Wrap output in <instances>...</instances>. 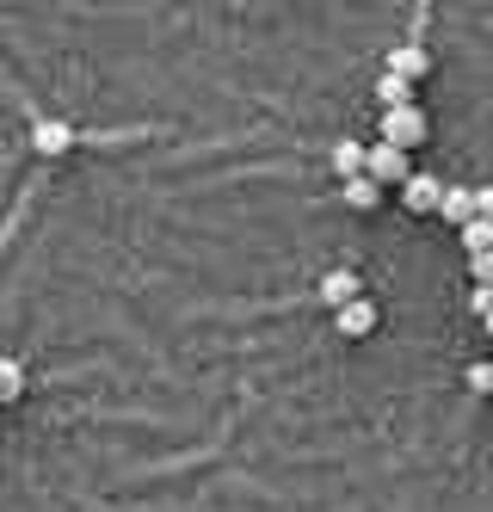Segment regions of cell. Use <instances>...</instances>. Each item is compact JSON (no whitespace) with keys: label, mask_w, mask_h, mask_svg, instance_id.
Segmentation results:
<instances>
[{"label":"cell","mask_w":493,"mask_h":512,"mask_svg":"<svg viewBox=\"0 0 493 512\" xmlns=\"http://www.w3.org/2000/svg\"><path fill=\"white\" fill-rule=\"evenodd\" d=\"M358 297H364V284H358V272H352V266H333V272L315 284V303H327L333 315L346 309V303H358Z\"/></svg>","instance_id":"4"},{"label":"cell","mask_w":493,"mask_h":512,"mask_svg":"<svg viewBox=\"0 0 493 512\" xmlns=\"http://www.w3.org/2000/svg\"><path fill=\"white\" fill-rule=\"evenodd\" d=\"M426 112H420V105H407V112H383V142H389V149H420V142H426Z\"/></svg>","instance_id":"2"},{"label":"cell","mask_w":493,"mask_h":512,"mask_svg":"<svg viewBox=\"0 0 493 512\" xmlns=\"http://www.w3.org/2000/svg\"><path fill=\"white\" fill-rule=\"evenodd\" d=\"M469 309H475L481 321L493 315V284H475V290H469Z\"/></svg>","instance_id":"15"},{"label":"cell","mask_w":493,"mask_h":512,"mask_svg":"<svg viewBox=\"0 0 493 512\" xmlns=\"http://www.w3.org/2000/svg\"><path fill=\"white\" fill-rule=\"evenodd\" d=\"M463 383H469V395H493V358L469 364V371H463Z\"/></svg>","instance_id":"13"},{"label":"cell","mask_w":493,"mask_h":512,"mask_svg":"<svg viewBox=\"0 0 493 512\" xmlns=\"http://www.w3.org/2000/svg\"><path fill=\"white\" fill-rule=\"evenodd\" d=\"M339 204H352V210H376V204H383V186H376L370 173H364V179H346V186H339Z\"/></svg>","instance_id":"10"},{"label":"cell","mask_w":493,"mask_h":512,"mask_svg":"<svg viewBox=\"0 0 493 512\" xmlns=\"http://www.w3.org/2000/svg\"><path fill=\"white\" fill-rule=\"evenodd\" d=\"M74 142H81V136H74L62 118H50V112H31V155L56 161V155H68V149H74Z\"/></svg>","instance_id":"1"},{"label":"cell","mask_w":493,"mask_h":512,"mask_svg":"<svg viewBox=\"0 0 493 512\" xmlns=\"http://www.w3.org/2000/svg\"><path fill=\"white\" fill-rule=\"evenodd\" d=\"M25 395V364L7 352V358H0V401H19Z\"/></svg>","instance_id":"12"},{"label":"cell","mask_w":493,"mask_h":512,"mask_svg":"<svg viewBox=\"0 0 493 512\" xmlns=\"http://www.w3.org/2000/svg\"><path fill=\"white\" fill-rule=\"evenodd\" d=\"M376 99H383V112H407V105H413V81H401V75H389V68H383Z\"/></svg>","instance_id":"11"},{"label":"cell","mask_w":493,"mask_h":512,"mask_svg":"<svg viewBox=\"0 0 493 512\" xmlns=\"http://www.w3.org/2000/svg\"><path fill=\"white\" fill-rule=\"evenodd\" d=\"M327 161H333V173H339V186H346V179H364V161H370V149L346 136V142H333V155H327Z\"/></svg>","instance_id":"9"},{"label":"cell","mask_w":493,"mask_h":512,"mask_svg":"<svg viewBox=\"0 0 493 512\" xmlns=\"http://www.w3.org/2000/svg\"><path fill=\"white\" fill-rule=\"evenodd\" d=\"M401 204H407V210H420V216L438 210V204H444V179H438V173H413L407 186H401Z\"/></svg>","instance_id":"5"},{"label":"cell","mask_w":493,"mask_h":512,"mask_svg":"<svg viewBox=\"0 0 493 512\" xmlns=\"http://www.w3.org/2000/svg\"><path fill=\"white\" fill-rule=\"evenodd\" d=\"M475 216H481V223H493V186H475Z\"/></svg>","instance_id":"17"},{"label":"cell","mask_w":493,"mask_h":512,"mask_svg":"<svg viewBox=\"0 0 493 512\" xmlns=\"http://www.w3.org/2000/svg\"><path fill=\"white\" fill-rule=\"evenodd\" d=\"M364 173L376 179V186H407V179H413V167H407V149H389V142H370V161H364Z\"/></svg>","instance_id":"3"},{"label":"cell","mask_w":493,"mask_h":512,"mask_svg":"<svg viewBox=\"0 0 493 512\" xmlns=\"http://www.w3.org/2000/svg\"><path fill=\"white\" fill-rule=\"evenodd\" d=\"M333 327H339V334H346V340H364V334H376V303H370V297L346 303V309L333 315Z\"/></svg>","instance_id":"7"},{"label":"cell","mask_w":493,"mask_h":512,"mask_svg":"<svg viewBox=\"0 0 493 512\" xmlns=\"http://www.w3.org/2000/svg\"><path fill=\"white\" fill-rule=\"evenodd\" d=\"M469 272H475V284H493V253H469Z\"/></svg>","instance_id":"16"},{"label":"cell","mask_w":493,"mask_h":512,"mask_svg":"<svg viewBox=\"0 0 493 512\" xmlns=\"http://www.w3.org/2000/svg\"><path fill=\"white\" fill-rule=\"evenodd\" d=\"M481 327H487V334H493V315H487V321H481Z\"/></svg>","instance_id":"18"},{"label":"cell","mask_w":493,"mask_h":512,"mask_svg":"<svg viewBox=\"0 0 493 512\" xmlns=\"http://www.w3.org/2000/svg\"><path fill=\"white\" fill-rule=\"evenodd\" d=\"M426 68H432L426 44H413V38H407V44H395V50H389V75H401V81H420Z\"/></svg>","instance_id":"8"},{"label":"cell","mask_w":493,"mask_h":512,"mask_svg":"<svg viewBox=\"0 0 493 512\" xmlns=\"http://www.w3.org/2000/svg\"><path fill=\"white\" fill-rule=\"evenodd\" d=\"M438 216H444V223L463 235V229L475 223V186H444V204H438Z\"/></svg>","instance_id":"6"},{"label":"cell","mask_w":493,"mask_h":512,"mask_svg":"<svg viewBox=\"0 0 493 512\" xmlns=\"http://www.w3.org/2000/svg\"><path fill=\"white\" fill-rule=\"evenodd\" d=\"M463 247L469 253H493V223H481V216H475V223L463 229Z\"/></svg>","instance_id":"14"}]
</instances>
